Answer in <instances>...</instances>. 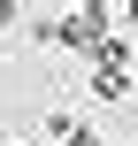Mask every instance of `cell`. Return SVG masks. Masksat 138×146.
Masks as SVG:
<instances>
[{
	"instance_id": "2",
	"label": "cell",
	"mask_w": 138,
	"mask_h": 146,
	"mask_svg": "<svg viewBox=\"0 0 138 146\" xmlns=\"http://www.w3.org/2000/svg\"><path fill=\"white\" fill-rule=\"evenodd\" d=\"M108 31H115V8H69V15H61V38H69V46H92V54H100Z\"/></svg>"
},
{
	"instance_id": "3",
	"label": "cell",
	"mask_w": 138,
	"mask_h": 146,
	"mask_svg": "<svg viewBox=\"0 0 138 146\" xmlns=\"http://www.w3.org/2000/svg\"><path fill=\"white\" fill-rule=\"evenodd\" d=\"M15 15H23V8H15V0H0V23H15Z\"/></svg>"
},
{
	"instance_id": "1",
	"label": "cell",
	"mask_w": 138,
	"mask_h": 146,
	"mask_svg": "<svg viewBox=\"0 0 138 146\" xmlns=\"http://www.w3.org/2000/svg\"><path fill=\"white\" fill-rule=\"evenodd\" d=\"M92 92H100V100H123V92H131V46H123V38H108V46L92 54Z\"/></svg>"
}]
</instances>
